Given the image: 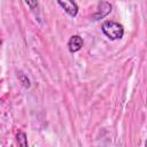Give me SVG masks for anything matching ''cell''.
<instances>
[{
    "mask_svg": "<svg viewBox=\"0 0 147 147\" xmlns=\"http://www.w3.org/2000/svg\"><path fill=\"white\" fill-rule=\"evenodd\" d=\"M101 30H102L103 34L107 38H109L110 40H117L124 36L123 25L117 23V22H114V21H106L102 24Z\"/></svg>",
    "mask_w": 147,
    "mask_h": 147,
    "instance_id": "obj_1",
    "label": "cell"
},
{
    "mask_svg": "<svg viewBox=\"0 0 147 147\" xmlns=\"http://www.w3.org/2000/svg\"><path fill=\"white\" fill-rule=\"evenodd\" d=\"M57 3L64 9V11L71 16V17H76L78 14V6L75 2V0H56Z\"/></svg>",
    "mask_w": 147,
    "mask_h": 147,
    "instance_id": "obj_2",
    "label": "cell"
},
{
    "mask_svg": "<svg viewBox=\"0 0 147 147\" xmlns=\"http://www.w3.org/2000/svg\"><path fill=\"white\" fill-rule=\"evenodd\" d=\"M111 5L108 2V1H100L99 5H98V8H96V11L93 14V18L94 20H100V18H103L106 17L110 11H111Z\"/></svg>",
    "mask_w": 147,
    "mask_h": 147,
    "instance_id": "obj_3",
    "label": "cell"
},
{
    "mask_svg": "<svg viewBox=\"0 0 147 147\" xmlns=\"http://www.w3.org/2000/svg\"><path fill=\"white\" fill-rule=\"evenodd\" d=\"M83 45H84V40L78 34L71 36L70 39H69V41H68V48H69V51L71 53H76V52L80 51L82 47H83Z\"/></svg>",
    "mask_w": 147,
    "mask_h": 147,
    "instance_id": "obj_4",
    "label": "cell"
},
{
    "mask_svg": "<svg viewBox=\"0 0 147 147\" xmlns=\"http://www.w3.org/2000/svg\"><path fill=\"white\" fill-rule=\"evenodd\" d=\"M16 139H17L18 145H21L23 147H26L28 146V139H26V134L24 132H18L16 134Z\"/></svg>",
    "mask_w": 147,
    "mask_h": 147,
    "instance_id": "obj_5",
    "label": "cell"
},
{
    "mask_svg": "<svg viewBox=\"0 0 147 147\" xmlns=\"http://www.w3.org/2000/svg\"><path fill=\"white\" fill-rule=\"evenodd\" d=\"M17 76H18V79H20V82L22 83V85H23L25 88H29L31 84H30V79L28 78V76H26V75H24V74H23V72H21V71L17 74Z\"/></svg>",
    "mask_w": 147,
    "mask_h": 147,
    "instance_id": "obj_6",
    "label": "cell"
},
{
    "mask_svg": "<svg viewBox=\"0 0 147 147\" xmlns=\"http://www.w3.org/2000/svg\"><path fill=\"white\" fill-rule=\"evenodd\" d=\"M25 2L30 9H34L38 6V0H25Z\"/></svg>",
    "mask_w": 147,
    "mask_h": 147,
    "instance_id": "obj_7",
    "label": "cell"
}]
</instances>
